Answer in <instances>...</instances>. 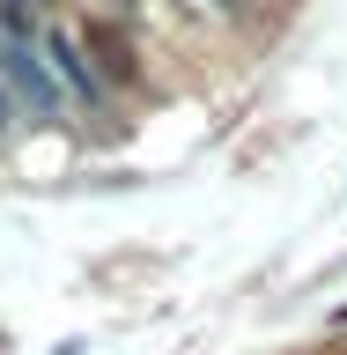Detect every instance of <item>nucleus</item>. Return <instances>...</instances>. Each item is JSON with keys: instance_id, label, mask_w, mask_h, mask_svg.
<instances>
[{"instance_id": "1", "label": "nucleus", "mask_w": 347, "mask_h": 355, "mask_svg": "<svg viewBox=\"0 0 347 355\" xmlns=\"http://www.w3.org/2000/svg\"><path fill=\"white\" fill-rule=\"evenodd\" d=\"M0 74H8V89H15L37 119H60V74L44 67V52L30 37H8V44H0Z\"/></svg>"}, {"instance_id": "2", "label": "nucleus", "mask_w": 347, "mask_h": 355, "mask_svg": "<svg viewBox=\"0 0 347 355\" xmlns=\"http://www.w3.org/2000/svg\"><path fill=\"white\" fill-rule=\"evenodd\" d=\"M37 52H44V67L60 74V89H66V96H82V104H104V74L89 67L82 37H66V30H44V37H37Z\"/></svg>"}, {"instance_id": "3", "label": "nucleus", "mask_w": 347, "mask_h": 355, "mask_svg": "<svg viewBox=\"0 0 347 355\" xmlns=\"http://www.w3.org/2000/svg\"><path fill=\"white\" fill-rule=\"evenodd\" d=\"M82 52H89V67L104 74V82H141V60H133V44L111 30V22H89L82 30Z\"/></svg>"}, {"instance_id": "4", "label": "nucleus", "mask_w": 347, "mask_h": 355, "mask_svg": "<svg viewBox=\"0 0 347 355\" xmlns=\"http://www.w3.org/2000/svg\"><path fill=\"white\" fill-rule=\"evenodd\" d=\"M15 8H52V0H15Z\"/></svg>"}, {"instance_id": "5", "label": "nucleus", "mask_w": 347, "mask_h": 355, "mask_svg": "<svg viewBox=\"0 0 347 355\" xmlns=\"http://www.w3.org/2000/svg\"><path fill=\"white\" fill-rule=\"evenodd\" d=\"M0 126H8V96H0Z\"/></svg>"}, {"instance_id": "6", "label": "nucleus", "mask_w": 347, "mask_h": 355, "mask_svg": "<svg viewBox=\"0 0 347 355\" xmlns=\"http://www.w3.org/2000/svg\"><path fill=\"white\" fill-rule=\"evenodd\" d=\"M215 8H237V0H215Z\"/></svg>"}]
</instances>
